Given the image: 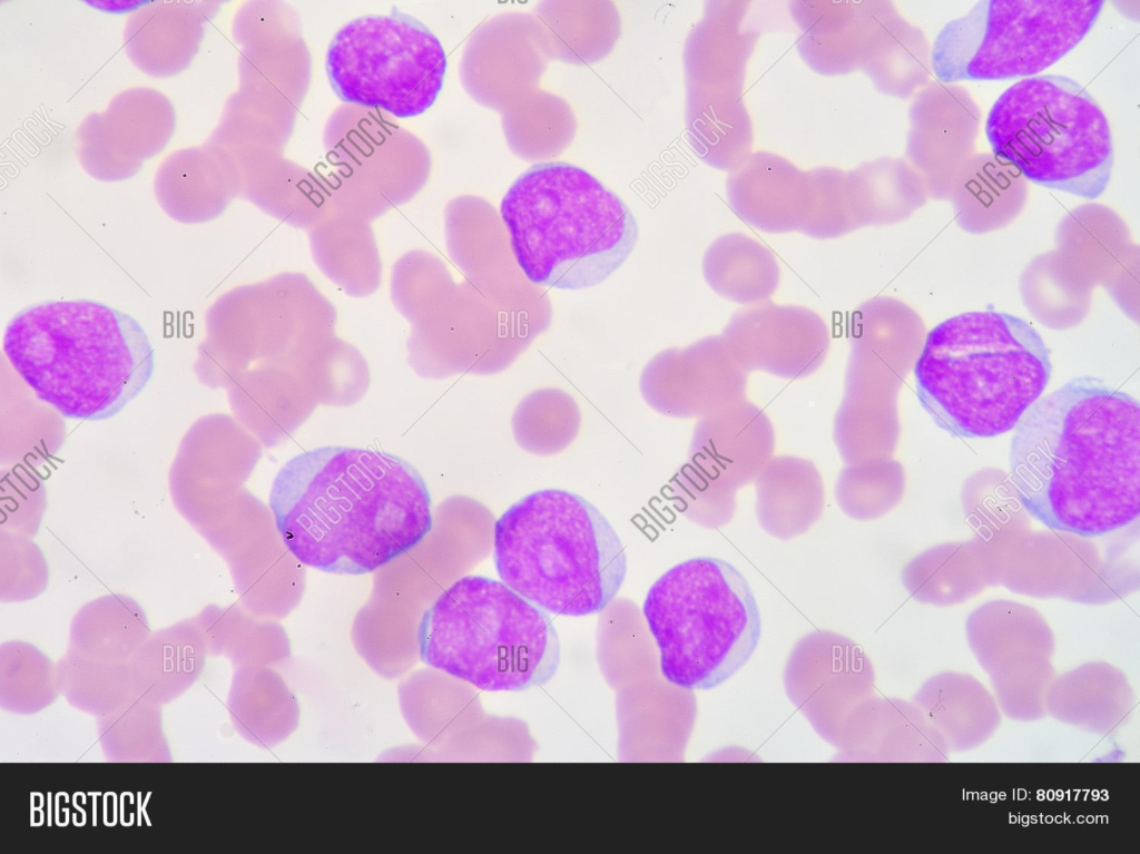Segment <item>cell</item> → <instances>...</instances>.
Wrapping results in <instances>:
<instances>
[{
  "label": "cell",
  "mask_w": 1140,
  "mask_h": 854,
  "mask_svg": "<svg viewBox=\"0 0 1140 854\" xmlns=\"http://www.w3.org/2000/svg\"><path fill=\"white\" fill-rule=\"evenodd\" d=\"M102 750L117 762H165L170 759L163 732L160 706L132 695L115 711L98 717Z\"/></svg>",
  "instance_id": "27"
},
{
  "label": "cell",
  "mask_w": 1140,
  "mask_h": 854,
  "mask_svg": "<svg viewBox=\"0 0 1140 854\" xmlns=\"http://www.w3.org/2000/svg\"><path fill=\"white\" fill-rule=\"evenodd\" d=\"M1010 473L1048 528L1099 537L1140 512V405L1093 376L1039 397L1014 426Z\"/></svg>",
  "instance_id": "1"
},
{
  "label": "cell",
  "mask_w": 1140,
  "mask_h": 854,
  "mask_svg": "<svg viewBox=\"0 0 1140 854\" xmlns=\"http://www.w3.org/2000/svg\"><path fill=\"white\" fill-rule=\"evenodd\" d=\"M56 680L69 705L98 717L115 711L134 695L128 661H102L72 649L57 662Z\"/></svg>",
  "instance_id": "26"
},
{
  "label": "cell",
  "mask_w": 1140,
  "mask_h": 854,
  "mask_svg": "<svg viewBox=\"0 0 1140 854\" xmlns=\"http://www.w3.org/2000/svg\"><path fill=\"white\" fill-rule=\"evenodd\" d=\"M1028 198V180L993 153H975L955 175L947 198L959 224L982 233L1015 217Z\"/></svg>",
  "instance_id": "21"
},
{
  "label": "cell",
  "mask_w": 1140,
  "mask_h": 854,
  "mask_svg": "<svg viewBox=\"0 0 1140 854\" xmlns=\"http://www.w3.org/2000/svg\"><path fill=\"white\" fill-rule=\"evenodd\" d=\"M325 68L342 101L410 118L435 101L446 57L439 39L422 22L392 12L344 24L328 46Z\"/></svg>",
  "instance_id": "11"
},
{
  "label": "cell",
  "mask_w": 1140,
  "mask_h": 854,
  "mask_svg": "<svg viewBox=\"0 0 1140 854\" xmlns=\"http://www.w3.org/2000/svg\"><path fill=\"white\" fill-rule=\"evenodd\" d=\"M1 658L0 701L14 714H35L49 706L59 695L56 666L30 646L10 648Z\"/></svg>",
  "instance_id": "29"
},
{
  "label": "cell",
  "mask_w": 1140,
  "mask_h": 854,
  "mask_svg": "<svg viewBox=\"0 0 1140 854\" xmlns=\"http://www.w3.org/2000/svg\"><path fill=\"white\" fill-rule=\"evenodd\" d=\"M1134 694L1126 675L1103 662H1089L1054 677L1045 697V711L1082 730L1105 735L1129 718Z\"/></svg>",
  "instance_id": "18"
},
{
  "label": "cell",
  "mask_w": 1140,
  "mask_h": 854,
  "mask_svg": "<svg viewBox=\"0 0 1140 854\" xmlns=\"http://www.w3.org/2000/svg\"><path fill=\"white\" fill-rule=\"evenodd\" d=\"M420 659L488 691H521L549 681L560 661L548 612L502 581L465 576L425 609Z\"/></svg>",
  "instance_id": "7"
},
{
  "label": "cell",
  "mask_w": 1140,
  "mask_h": 854,
  "mask_svg": "<svg viewBox=\"0 0 1140 854\" xmlns=\"http://www.w3.org/2000/svg\"><path fill=\"white\" fill-rule=\"evenodd\" d=\"M295 367L307 382L316 400L350 404L360 399L370 383L362 354L351 344L333 336Z\"/></svg>",
  "instance_id": "28"
},
{
  "label": "cell",
  "mask_w": 1140,
  "mask_h": 854,
  "mask_svg": "<svg viewBox=\"0 0 1140 854\" xmlns=\"http://www.w3.org/2000/svg\"><path fill=\"white\" fill-rule=\"evenodd\" d=\"M170 628L146 640L128 660L134 694L157 705L183 695L200 676L206 646L200 637Z\"/></svg>",
  "instance_id": "23"
},
{
  "label": "cell",
  "mask_w": 1140,
  "mask_h": 854,
  "mask_svg": "<svg viewBox=\"0 0 1140 854\" xmlns=\"http://www.w3.org/2000/svg\"><path fill=\"white\" fill-rule=\"evenodd\" d=\"M908 120L905 159L927 196L946 199L955 175L976 153L980 107L964 87L928 81L914 95Z\"/></svg>",
  "instance_id": "12"
},
{
  "label": "cell",
  "mask_w": 1140,
  "mask_h": 854,
  "mask_svg": "<svg viewBox=\"0 0 1140 854\" xmlns=\"http://www.w3.org/2000/svg\"><path fill=\"white\" fill-rule=\"evenodd\" d=\"M642 612L670 684L711 689L738 671L760 638V616L745 577L714 557L682 561L649 588Z\"/></svg>",
  "instance_id": "8"
},
{
  "label": "cell",
  "mask_w": 1140,
  "mask_h": 854,
  "mask_svg": "<svg viewBox=\"0 0 1140 854\" xmlns=\"http://www.w3.org/2000/svg\"><path fill=\"white\" fill-rule=\"evenodd\" d=\"M500 214L519 267L541 286L598 285L623 264L638 238L625 202L564 161L538 163L518 176Z\"/></svg>",
  "instance_id": "5"
},
{
  "label": "cell",
  "mask_w": 1140,
  "mask_h": 854,
  "mask_svg": "<svg viewBox=\"0 0 1140 854\" xmlns=\"http://www.w3.org/2000/svg\"><path fill=\"white\" fill-rule=\"evenodd\" d=\"M1050 351L1015 315L965 312L933 327L915 362L916 395L957 438H993L1016 425L1051 376Z\"/></svg>",
  "instance_id": "4"
},
{
  "label": "cell",
  "mask_w": 1140,
  "mask_h": 854,
  "mask_svg": "<svg viewBox=\"0 0 1140 854\" xmlns=\"http://www.w3.org/2000/svg\"><path fill=\"white\" fill-rule=\"evenodd\" d=\"M808 173L814 186V205L803 233L825 239L856 229L845 197V171L837 167L819 166Z\"/></svg>",
  "instance_id": "30"
},
{
  "label": "cell",
  "mask_w": 1140,
  "mask_h": 854,
  "mask_svg": "<svg viewBox=\"0 0 1140 854\" xmlns=\"http://www.w3.org/2000/svg\"><path fill=\"white\" fill-rule=\"evenodd\" d=\"M859 69L878 91L901 99L915 95L930 81L933 70L928 41L890 0H877Z\"/></svg>",
  "instance_id": "17"
},
{
  "label": "cell",
  "mask_w": 1140,
  "mask_h": 854,
  "mask_svg": "<svg viewBox=\"0 0 1140 854\" xmlns=\"http://www.w3.org/2000/svg\"><path fill=\"white\" fill-rule=\"evenodd\" d=\"M710 286L737 302H756L772 295L778 279L773 253L757 241L730 233L716 238L704 257Z\"/></svg>",
  "instance_id": "24"
},
{
  "label": "cell",
  "mask_w": 1140,
  "mask_h": 854,
  "mask_svg": "<svg viewBox=\"0 0 1140 854\" xmlns=\"http://www.w3.org/2000/svg\"><path fill=\"white\" fill-rule=\"evenodd\" d=\"M333 233L330 226L313 230L312 252L321 271L351 296H366L376 291L381 283V262L367 225L357 224L351 230L352 222L345 219L346 232Z\"/></svg>",
  "instance_id": "25"
},
{
  "label": "cell",
  "mask_w": 1140,
  "mask_h": 854,
  "mask_svg": "<svg viewBox=\"0 0 1140 854\" xmlns=\"http://www.w3.org/2000/svg\"><path fill=\"white\" fill-rule=\"evenodd\" d=\"M915 699L950 752L979 747L994 734L1001 722L994 697L971 675L940 673L922 686Z\"/></svg>",
  "instance_id": "19"
},
{
  "label": "cell",
  "mask_w": 1140,
  "mask_h": 854,
  "mask_svg": "<svg viewBox=\"0 0 1140 854\" xmlns=\"http://www.w3.org/2000/svg\"><path fill=\"white\" fill-rule=\"evenodd\" d=\"M1103 0H984L949 21L931 49L938 81L1033 77L1071 51Z\"/></svg>",
  "instance_id": "10"
},
{
  "label": "cell",
  "mask_w": 1140,
  "mask_h": 854,
  "mask_svg": "<svg viewBox=\"0 0 1140 854\" xmlns=\"http://www.w3.org/2000/svg\"><path fill=\"white\" fill-rule=\"evenodd\" d=\"M726 194L739 217L767 233H803L814 205L808 170L766 150L751 153L728 173Z\"/></svg>",
  "instance_id": "14"
},
{
  "label": "cell",
  "mask_w": 1140,
  "mask_h": 854,
  "mask_svg": "<svg viewBox=\"0 0 1140 854\" xmlns=\"http://www.w3.org/2000/svg\"><path fill=\"white\" fill-rule=\"evenodd\" d=\"M687 138L709 166L731 171L750 154L753 121L743 92L686 85Z\"/></svg>",
  "instance_id": "20"
},
{
  "label": "cell",
  "mask_w": 1140,
  "mask_h": 854,
  "mask_svg": "<svg viewBox=\"0 0 1140 854\" xmlns=\"http://www.w3.org/2000/svg\"><path fill=\"white\" fill-rule=\"evenodd\" d=\"M269 508L287 550L334 575H364L411 551L433 527L428 485L404 459L330 445L277 472Z\"/></svg>",
  "instance_id": "2"
},
{
  "label": "cell",
  "mask_w": 1140,
  "mask_h": 854,
  "mask_svg": "<svg viewBox=\"0 0 1140 854\" xmlns=\"http://www.w3.org/2000/svg\"><path fill=\"white\" fill-rule=\"evenodd\" d=\"M493 560L504 585L559 616L600 612L627 571L625 548L607 518L560 489L534 491L499 517Z\"/></svg>",
  "instance_id": "6"
},
{
  "label": "cell",
  "mask_w": 1140,
  "mask_h": 854,
  "mask_svg": "<svg viewBox=\"0 0 1140 854\" xmlns=\"http://www.w3.org/2000/svg\"><path fill=\"white\" fill-rule=\"evenodd\" d=\"M2 350L33 391L62 416L118 413L154 373V350L129 314L90 300L29 305L8 323Z\"/></svg>",
  "instance_id": "3"
},
{
  "label": "cell",
  "mask_w": 1140,
  "mask_h": 854,
  "mask_svg": "<svg viewBox=\"0 0 1140 854\" xmlns=\"http://www.w3.org/2000/svg\"><path fill=\"white\" fill-rule=\"evenodd\" d=\"M877 0H792L788 11L799 33L796 48L803 60L822 75H845L859 69Z\"/></svg>",
  "instance_id": "16"
},
{
  "label": "cell",
  "mask_w": 1140,
  "mask_h": 854,
  "mask_svg": "<svg viewBox=\"0 0 1140 854\" xmlns=\"http://www.w3.org/2000/svg\"><path fill=\"white\" fill-rule=\"evenodd\" d=\"M992 153L1026 180L1088 199L1107 188L1113 166L1108 120L1094 98L1058 75L1024 78L992 106Z\"/></svg>",
  "instance_id": "9"
},
{
  "label": "cell",
  "mask_w": 1140,
  "mask_h": 854,
  "mask_svg": "<svg viewBox=\"0 0 1140 854\" xmlns=\"http://www.w3.org/2000/svg\"><path fill=\"white\" fill-rule=\"evenodd\" d=\"M844 190L857 228L903 220L927 198L924 180L908 161L888 156L845 171Z\"/></svg>",
  "instance_id": "22"
},
{
  "label": "cell",
  "mask_w": 1140,
  "mask_h": 854,
  "mask_svg": "<svg viewBox=\"0 0 1140 854\" xmlns=\"http://www.w3.org/2000/svg\"><path fill=\"white\" fill-rule=\"evenodd\" d=\"M749 0H708L684 48L685 84L743 92L759 27Z\"/></svg>",
  "instance_id": "15"
},
{
  "label": "cell",
  "mask_w": 1140,
  "mask_h": 854,
  "mask_svg": "<svg viewBox=\"0 0 1140 854\" xmlns=\"http://www.w3.org/2000/svg\"><path fill=\"white\" fill-rule=\"evenodd\" d=\"M723 340L746 372L761 369L784 377L808 375L828 349L819 316L792 306L740 311L725 328Z\"/></svg>",
  "instance_id": "13"
}]
</instances>
